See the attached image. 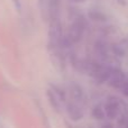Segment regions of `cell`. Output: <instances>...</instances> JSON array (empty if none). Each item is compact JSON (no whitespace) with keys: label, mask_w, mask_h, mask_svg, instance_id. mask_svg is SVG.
I'll use <instances>...</instances> for the list:
<instances>
[{"label":"cell","mask_w":128,"mask_h":128,"mask_svg":"<svg viewBox=\"0 0 128 128\" xmlns=\"http://www.w3.org/2000/svg\"><path fill=\"white\" fill-rule=\"evenodd\" d=\"M104 111L106 118L110 120H115L118 118V116L122 112V102L120 99L115 96H109L107 100L104 101Z\"/></svg>","instance_id":"obj_4"},{"label":"cell","mask_w":128,"mask_h":128,"mask_svg":"<svg viewBox=\"0 0 128 128\" xmlns=\"http://www.w3.org/2000/svg\"><path fill=\"white\" fill-rule=\"evenodd\" d=\"M71 1L75 2V4H82V2H84L86 0H71Z\"/></svg>","instance_id":"obj_14"},{"label":"cell","mask_w":128,"mask_h":128,"mask_svg":"<svg viewBox=\"0 0 128 128\" xmlns=\"http://www.w3.org/2000/svg\"><path fill=\"white\" fill-rule=\"evenodd\" d=\"M63 35L64 33L60 19L58 18L52 19L48 29V48L52 52H58L62 50Z\"/></svg>","instance_id":"obj_2"},{"label":"cell","mask_w":128,"mask_h":128,"mask_svg":"<svg viewBox=\"0 0 128 128\" xmlns=\"http://www.w3.org/2000/svg\"><path fill=\"white\" fill-rule=\"evenodd\" d=\"M47 98H48V102L52 106V108L55 111H61L62 109V104L65 102V92L62 90L61 88H56V86H53V88L48 89L46 91Z\"/></svg>","instance_id":"obj_5"},{"label":"cell","mask_w":128,"mask_h":128,"mask_svg":"<svg viewBox=\"0 0 128 128\" xmlns=\"http://www.w3.org/2000/svg\"><path fill=\"white\" fill-rule=\"evenodd\" d=\"M86 29V22L82 16L75 17L71 22L66 34L63 35L62 38V48L63 47H71L74 44H78L82 40Z\"/></svg>","instance_id":"obj_1"},{"label":"cell","mask_w":128,"mask_h":128,"mask_svg":"<svg viewBox=\"0 0 128 128\" xmlns=\"http://www.w3.org/2000/svg\"><path fill=\"white\" fill-rule=\"evenodd\" d=\"M50 1L51 0H38L40 4V9L42 11V15L45 19H48V8H50Z\"/></svg>","instance_id":"obj_11"},{"label":"cell","mask_w":128,"mask_h":128,"mask_svg":"<svg viewBox=\"0 0 128 128\" xmlns=\"http://www.w3.org/2000/svg\"><path fill=\"white\" fill-rule=\"evenodd\" d=\"M112 68L108 64L100 63V62H92L88 65V72L98 83H106L109 79Z\"/></svg>","instance_id":"obj_3"},{"label":"cell","mask_w":128,"mask_h":128,"mask_svg":"<svg viewBox=\"0 0 128 128\" xmlns=\"http://www.w3.org/2000/svg\"><path fill=\"white\" fill-rule=\"evenodd\" d=\"M68 93L71 96V100L76 101L81 104H84V92L79 84L71 83L68 86Z\"/></svg>","instance_id":"obj_8"},{"label":"cell","mask_w":128,"mask_h":128,"mask_svg":"<svg viewBox=\"0 0 128 128\" xmlns=\"http://www.w3.org/2000/svg\"><path fill=\"white\" fill-rule=\"evenodd\" d=\"M122 43H124V44H126L127 46H128V37H126V38H125V40H122Z\"/></svg>","instance_id":"obj_15"},{"label":"cell","mask_w":128,"mask_h":128,"mask_svg":"<svg viewBox=\"0 0 128 128\" xmlns=\"http://www.w3.org/2000/svg\"><path fill=\"white\" fill-rule=\"evenodd\" d=\"M127 128H128V127H127Z\"/></svg>","instance_id":"obj_16"},{"label":"cell","mask_w":128,"mask_h":128,"mask_svg":"<svg viewBox=\"0 0 128 128\" xmlns=\"http://www.w3.org/2000/svg\"><path fill=\"white\" fill-rule=\"evenodd\" d=\"M120 91H122V93L125 96L126 98H128V78L126 80V82L124 83V86H122V89H120Z\"/></svg>","instance_id":"obj_12"},{"label":"cell","mask_w":128,"mask_h":128,"mask_svg":"<svg viewBox=\"0 0 128 128\" xmlns=\"http://www.w3.org/2000/svg\"><path fill=\"white\" fill-rule=\"evenodd\" d=\"M91 117L96 120H104L106 118L104 111V106L101 104H98L92 107V109H91Z\"/></svg>","instance_id":"obj_10"},{"label":"cell","mask_w":128,"mask_h":128,"mask_svg":"<svg viewBox=\"0 0 128 128\" xmlns=\"http://www.w3.org/2000/svg\"><path fill=\"white\" fill-rule=\"evenodd\" d=\"M94 51L101 60H106L108 58V47L106 43L102 40H98L94 44Z\"/></svg>","instance_id":"obj_9"},{"label":"cell","mask_w":128,"mask_h":128,"mask_svg":"<svg viewBox=\"0 0 128 128\" xmlns=\"http://www.w3.org/2000/svg\"><path fill=\"white\" fill-rule=\"evenodd\" d=\"M114 127H115L114 124H111L110 122H104V124L100 125L99 128H114Z\"/></svg>","instance_id":"obj_13"},{"label":"cell","mask_w":128,"mask_h":128,"mask_svg":"<svg viewBox=\"0 0 128 128\" xmlns=\"http://www.w3.org/2000/svg\"><path fill=\"white\" fill-rule=\"evenodd\" d=\"M127 75L126 73L122 70L117 68H112V71H111L110 75H109V79L107 80L106 83H108V86L110 88L115 89V90H120L122 86H124V83L127 80Z\"/></svg>","instance_id":"obj_6"},{"label":"cell","mask_w":128,"mask_h":128,"mask_svg":"<svg viewBox=\"0 0 128 128\" xmlns=\"http://www.w3.org/2000/svg\"><path fill=\"white\" fill-rule=\"evenodd\" d=\"M65 108H66V112H68L71 120H73V122H79V120H81L82 118H83V116H84L83 104H79V102H76V101H73V100H70V101L66 104Z\"/></svg>","instance_id":"obj_7"}]
</instances>
